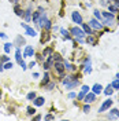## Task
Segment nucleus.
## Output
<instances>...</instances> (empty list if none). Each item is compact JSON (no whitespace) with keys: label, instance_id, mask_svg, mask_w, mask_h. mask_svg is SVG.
<instances>
[{"label":"nucleus","instance_id":"obj_43","mask_svg":"<svg viewBox=\"0 0 119 121\" xmlns=\"http://www.w3.org/2000/svg\"><path fill=\"white\" fill-rule=\"evenodd\" d=\"M34 65H36V62H34V60H32V62H30V63H29V68H33Z\"/></svg>","mask_w":119,"mask_h":121},{"label":"nucleus","instance_id":"obj_6","mask_svg":"<svg viewBox=\"0 0 119 121\" xmlns=\"http://www.w3.org/2000/svg\"><path fill=\"white\" fill-rule=\"evenodd\" d=\"M21 26H22L23 29L26 30V35H28V36H32V37H34V36H37V32H36L34 29H33L32 26H29L28 23H21Z\"/></svg>","mask_w":119,"mask_h":121},{"label":"nucleus","instance_id":"obj_50","mask_svg":"<svg viewBox=\"0 0 119 121\" xmlns=\"http://www.w3.org/2000/svg\"><path fill=\"white\" fill-rule=\"evenodd\" d=\"M107 1H112V0H107Z\"/></svg>","mask_w":119,"mask_h":121},{"label":"nucleus","instance_id":"obj_32","mask_svg":"<svg viewBox=\"0 0 119 121\" xmlns=\"http://www.w3.org/2000/svg\"><path fill=\"white\" fill-rule=\"evenodd\" d=\"M53 60L55 62H63V58L60 56L59 54H53Z\"/></svg>","mask_w":119,"mask_h":121},{"label":"nucleus","instance_id":"obj_3","mask_svg":"<svg viewBox=\"0 0 119 121\" xmlns=\"http://www.w3.org/2000/svg\"><path fill=\"white\" fill-rule=\"evenodd\" d=\"M40 28H43V29H45V30H49L52 28L51 21L48 19L47 13H45L44 10H41V14H40Z\"/></svg>","mask_w":119,"mask_h":121},{"label":"nucleus","instance_id":"obj_42","mask_svg":"<svg viewBox=\"0 0 119 121\" xmlns=\"http://www.w3.org/2000/svg\"><path fill=\"white\" fill-rule=\"evenodd\" d=\"M33 77H34V78H38V77H40V73H37V72L33 73Z\"/></svg>","mask_w":119,"mask_h":121},{"label":"nucleus","instance_id":"obj_5","mask_svg":"<svg viewBox=\"0 0 119 121\" xmlns=\"http://www.w3.org/2000/svg\"><path fill=\"white\" fill-rule=\"evenodd\" d=\"M89 26H90L93 30H101L104 25L100 22L99 19H96V18H92V19H90V22H89Z\"/></svg>","mask_w":119,"mask_h":121},{"label":"nucleus","instance_id":"obj_45","mask_svg":"<svg viewBox=\"0 0 119 121\" xmlns=\"http://www.w3.org/2000/svg\"><path fill=\"white\" fill-rule=\"evenodd\" d=\"M100 4H101V6H107V0H101Z\"/></svg>","mask_w":119,"mask_h":121},{"label":"nucleus","instance_id":"obj_33","mask_svg":"<svg viewBox=\"0 0 119 121\" xmlns=\"http://www.w3.org/2000/svg\"><path fill=\"white\" fill-rule=\"evenodd\" d=\"M53 88H55V83H47L45 84V90L47 91H51V90H53Z\"/></svg>","mask_w":119,"mask_h":121},{"label":"nucleus","instance_id":"obj_24","mask_svg":"<svg viewBox=\"0 0 119 121\" xmlns=\"http://www.w3.org/2000/svg\"><path fill=\"white\" fill-rule=\"evenodd\" d=\"M53 50L51 48V47H48V48H45L44 52H43V56H49V55H52Z\"/></svg>","mask_w":119,"mask_h":121},{"label":"nucleus","instance_id":"obj_31","mask_svg":"<svg viewBox=\"0 0 119 121\" xmlns=\"http://www.w3.org/2000/svg\"><path fill=\"white\" fill-rule=\"evenodd\" d=\"M48 81H49V74H48V73H45V74H44V78H43V81H41V85H45Z\"/></svg>","mask_w":119,"mask_h":121},{"label":"nucleus","instance_id":"obj_39","mask_svg":"<svg viewBox=\"0 0 119 121\" xmlns=\"http://www.w3.org/2000/svg\"><path fill=\"white\" fill-rule=\"evenodd\" d=\"M53 118H55V117H53L52 114H47L44 117V120H53Z\"/></svg>","mask_w":119,"mask_h":121},{"label":"nucleus","instance_id":"obj_18","mask_svg":"<svg viewBox=\"0 0 119 121\" xmlns=\"http://www.w3.org/2000/svg\"><path fill=\"white\" fill-rule=\"evenodd\" d=\"M60 33L63 35V39H64V40H70V39H71V33H70L68 30H66V29L62 28V29H60Z\"/></svg>","mask_w":119,"mask_h":121},{"label":"nucleus","instance_id":"obj_23","mask_svg":"<svg viewBox=\"0 0 119 121\" xmlns=\"http://www.w3.org/2000/svg\"><path fill=\"white\" fill-rule=\"evenodd\" d=\"M93 14H95V18H96V19H99L100 22L103 21V15H101V11H99V10H95V11H93Z\"/></svg>","mask_w":119,"mask_h":121},{"label":"nucleus","instance_id":"obj_40","mask_svg":"<svg viewBox=\"0 0 119 121\" xmlns=\"http://www.w3.org/2000/svg\"><path fill=\"white\" fill-rule=\"evenodd\" d=\"M75 96H77V94H75V92H70V94H68V98H70V99H74Z\"/></svg>","mask_w":119,"mask_h":121},{"label":"nucleus","instance_id":"obj_38","mask_svg":"<svg viewBox=\"0 0 119 121\" xmlns=\"http://www.w3.org/2000/svg\"><path fill=\"white\" fill-rule=\"evenodd\" d=\"M34 113H36V110H34L33 107H28V114H29V116H32V114H34Z\"/></svg>","mask_w":119,"mask_h":121},{"label":"nucleus","instance_id":"obj_48","mask_svg":"<svg viewBox=\"0 0 119 121\" xmlns=\"http://www.w3.org/2000/svg\"><path fill=\"white\" fill-rule=\"evenodd\" d=\"M11 3H18V0H10Z\"/></svg>","mask_w":119,"mask_h":121},{"label":"nucleus","instance_id":"obj_34","mask_svg":"<svg viewBox=\"0 0 119 121\" xmlns=\"http://www.w3.org/2000/svg\"><path fill=\"white\" fill-rule=\"evenodd\" d=\"M10 51H11V43H6L4 44V52L8 54Z\"/></svg>","mask_w":119,"mask_h":121},{"label":"nucleus","instance_id":"obj_1","mask_svg":"<svg viewBox=\"0 0 119 121\" xmlns=\"http://www.w3.org/2000/svg\"><path fill=\"white\" fill-rule=\"evenodd\" d=\"M63 84H64L66 90H73V88H75V87L79 85V80H78V77L68 76V77H64V78H63Z\"/></svg>","mask_w":119,"mask_h":121},{"label":"nucleus","instance_id":"obj_11","mask_svg":"<svg viewBox=\"0 0 119 121\" xmlns=\"http://www.w3.org/2000/svg\"><path fill=\"white\" fill-rule=\"evenodd\" d=\"M83 72H85L86 74H90V73H92V60H90L89 56H88L86 60H85V68H83Z\"/></svg>","mask_w":119,"mask_h":121},{"label":"nucleus","instance_id":"obj_51","mask_svg":"<svg viewBox=\"0 0 119 121\" xmlns=\"http://www.w3.org/2000/svg\"><path fill=\"white\" fill-rule=\"evenodd\" d=\"M0 96H1V92H0Z\"/></svg>","mask_w":119,"mask_h":121},{"label":"nucleus","instance_id":"obj_9","mask_svg":"<svg viewBox=\"0 0 119 121\" xmlns=\"http://www.w3.org/2000/svg\"><path fill=\"white\" fill-rule=\"evenodd\" d=\"M95 100H96V94H93V92H88L85 95V98H83L85 103H93Z\"/></svg>","mask_w":119,"mask_h":121},{"label":"nucleus","instance_id":"obj_22","mask_svg":"<svg viewBox=\"0 0 119 121\" xmlns=\"http://www.w3.org/2000/svg\"><path fill=\"white\" fill-rule=\"evenodd\" d=\"M14 11H15V14L18 15V17H22V15H23V11L21 10V7H19V4H18V3H15Z\"/></svg>","mask_w":119,"mask_h":121},{"label":"nucleus","instance_id":"obj_30","mask_svg":"<svg viewBox=\"0 0 119 121\" xmlns=\"http://www.w3.org/2000/svg\"><path fill=\"white\" fill-rule=\"evenodd\" d=\"M110 114H112L114 117L119 118V110H118V109H111V110H110Z\"/></svg>","mask_w":119,"mask_h":121},{"label":"nucleus","instance_id":"obj_26","mask_svg":"<svg viewBox=\"0 0 119 121\" xmlns=\"http://www.w3.org/2000/svg\"><path fill=\"white\" fill-rule=\"evenodd\" d=\"M108 11L112 13V14H115V13H118V7L114 6V4H108Z\"/></svg>","mask_w":119,"mask_h":121},{"label":"nucleus","instance_id":"obj_35","mask_svg":"<svg viewBox=\"0 0 119 121\" xmlns=\"http://www.w3.org/2000/svg\"><path fill=\"white\" fill-rule=\"evenodd\" d=\"M3 65H4V69H11L12 66H14V63H12V62H10V60L6 62V63H3Z\"/></svg>","mask_w":119,"mask_h":121},{"label":"nucleus","instance_id":"obj_17","mask_svg":"<svg viewBox=\"0 0 119 121\" xmlns=\"http://www.w3.org/2000/svg\"><path fill=\"white\" fill-rule=\"evenodd\" d=\"M103 92H104L105 95H107V96H111L112 95V92H114V88H112V85L111 84H108V85H107V87H105V88H103Z\"/></svg>","mask_w":119,"mask_h":121},{"label":"nucleus","instance_id":"obj_46","mask_svg":"<svg viewBox=\"0 0 119 121\" xmlns=\"http://www.w3.org/2000/svg\"><path fill=\"white\" fill-rule=\"evenodd\" d=\"M112 1H114V3H115V6L119 8V0H112Z\"/></svg>","mask_w":119,"mask_h":121},{"label":"nucleus","instance_id":"obj_14","mask_svg":"<svg viewBox=\"0 0 119 121\" xmlns=\"http://www.w3.org/2000/svg\"><path fill=\"white\" fill-rule=\"evenodd\" d=\"M92 92L96 94V95H100V94L103 92V85H101V84H95V85L92 87Z\"/></svg>","mask_w":119,"mask_h":121},{"label":"nucleus","instance_id":"obj_4","mask_svg":"<svg viewBox=\"0 0 119 121\" xmlns=\"http://www.w3.org/2000/svg\"><path fill=\"white\" fill-rule=\"evenodd\" d=\"M112 103H114V100H112L111 98H108L107 100H104V102H103V105L99 107V113H103V112L110 110V107L112 106Z\"/></svg>","mask_w":119,"mask_h":121},{"label":"nucleus","instance_id":"obj_2","mask_svg":"<svg viewBox=\"0 0 119 121\" xmlns=\"http://www.w3.org/2000/svg\"><path fill=\"white\" fill-rule=\"evenodd\" d=\"M70 33L75 37V41H78V43H85V32H83V29H79V28L74 26V28L70 29Z\"/></svg>","mask_w":119,"mask_h":121},{"label":"nucleus","instance_id":"obj_15","mask_svg":"<svg viewBox=\"0 0 119 121\" xmlns=\"http://www.w3.org/2000/svg\"><path fill=\"white\" fill-rule=\"evenodd\" d=\"M82 29H83V32H85V35H93V29L89 26V23H82Z\"/></svg>","mask_w":119,"mask_h":121},{"label":"nucleus","instance_id":"obj_12","mask_svg":"<svg viewBox=\"0 0 119 121\" xmlns=\"http://www.w3.org/2000/svg\"><path fill=\"white\" fill-rule=\"evenodd\" d=\"M52 63H53V54H52V55H49V56H47L45 63H43V68H44L45 70H48V69L52 66Z\"/></svg>","mask_w":119,"mask_h":121},{"label":"nucleus","instance_id":"obj_41","mask_svg":"<svg viewBox=\"0 0 119 121\" xmlns=\"http://www.w3.org/2000/svg\"><path fill=\"white\" fill-rule=\"evenodd\" d=\"M0 37H1V39H7V35H6V33H3V32H0Z\"/></svg>","mask_w":119,"mask_h":121},{"label":"nucleus","instance_id":"obj_10","mask_svg":"<svg viewBox=\"0 0 119 121\" xmlns=\"http://www.w3.org/2000/svg\"><path fill=\"white\" fill-rule=\"evenodd\" d=\"M89 87H88V85H82V88H81V92H79V94H78V96H77V98L79 99V100H83V98H85V95H86V94H88V92H89Z\"/></svg>","mask_w":119,"mask_h":121},{"label":"nucleus","instance_id":"obj_16","mask_svg":"<svg viewBox=\"0 0 119 121\" xmlns=\"http://www.w3.org/2000/svg\"><path fill=\"white\" fill-rule=\"evenodd\" d=\"M44 102H45V99L44 98H41V96H36V98L33 99V103H34V106H43L44 105Z\"/></svg>","mask_w":119,"mask_h":121},{"label":"nucleus","instance_id":"obj_13","mask_svg":"<svg viewBox=\"0 0 119 121\" xmlns=\"http://www.w3.org/2000/svg\"><path fill=\"white\" fill-rule=\"evenodd\" d=\"M33 55H34L33 47H32V45H26V48H25V51H23V56H25V58H29V56H33Z\"/></svg>","mask_w":119,"mask_h":121},{"label":"nucleus","instance_id":"obj_8","mask_svg":"<svg viewBox=\"0 0 119 121\" xmlns=\"http://www.w3.org/2000/svg\"><path fill=\"white\" fill-rule=\"evenodd\" d=\"M71 19H73V22L77 23V25H82V23H83V19H82L81 14H79V13H77V11L71 13Z\"/></svg>","mask_w":119,"mask_h":121},{"label":"nucleus","instance_id":"obj_37","mask_svg":"<svg viewBox=\"0 0 119 121\" xmlns=\"http://www.w3.org/2000/svg\"><path fill=\"white\" fill-rule=\"evenodd\" d=\"M8 56L7 55H1V56H0V62H3V63H6V62H8Z\"/></svg>","mask_w":119,"mask_h":121},{"label":"nucleus","instance_id":"obj_36","mask_svg":"<svg viewBox=\"0 0 119 121\" xmlns=\"http://www.w3.org/2000/svg\"><path fill=\"white\" fill-rule=\"evenodd\" d=\"M82 110H83V113H86V114L89 113V112H90V106H89V103H86V105L83 106V109H82Z\"/></svg>","mask_w":119,"mask_h":121},{"label":"nucleus","instance_id":"obj_27","mask_svg":"<svg viewBox=\"0 0 119 121\" xmlns=\"http://www.w3.org/2000/svg\"><path fill=\"white\" fill-rule=\"evenodd\" d=\"M36 96H37V94L33 91V92H29V94L26 95V99H28V100H33V99L36 98Z\"/></svg>","mask_w":119,"mask_h":121},{"label":"nucleus","instance_id":"obj_49","mask_svg":"<svg viewBox=\"0 0 119 121\" xmlns=\"http://www.w3.org/2000/svg\"><path fill=\"white\" fill-rule=\"evenodd\" d=\"M116 78H119V73H118V74H116Z\"/></svg>","mask_w":119,"mask_h":121},{"label":"nucleus","instance_id":"obj_29","mask_svg":"<svg viewBox=\"0 0 119 121\" xmlns=\"http://www.w3.org/2000/svg\"><path fill=\"white\" fill-rule=\"evenodd\" d=\"M111 85H112V88H114V90H119V78L114 80V81L111 83Z\"/></svg>","mask_w":119,"mask_h":121},{"label":"nucleus","instance_id":"obj_20","mask_svg":"<svg viewBox=\"0 0 119 121\" xmlns=\"http://www.w3.org/2000/svg\"><path fill=\"white\" fill-rule=\"evenodd\" d=\"M23 18H25V21H30V18H32V8L30 7L23 13Z\"/></svg>","mask_w":119,"mask_h":121},{"label":"nucleus","instance_id":"obj_44","mask_svg":"<svg viewBox=\"0 0 119 121\" xmlns=\"http://www.w3.org/2000/svg\"><path fill=\"white\" fill-rule=\"evenodd\" d=\"M4 70V65H3V62H0V72H3Z\"/></svg>","mask_w":119,"mask_h":121},{"label":"nucleus","instance_id":"obj_21","mask_svg":"<svg viewBox=\"0 0 119 121\" xmlns=\"http://www.w3.org/2000/svg\"><path fill=\"white\" fill-rule=\"evenodd\" d=\"M15 59L18 62V65H19V62L22 60V55H21V50H19V47H16V51H15Z\"/></svg>","mask_w":119,"mask_h":121},{"label":"nucleus","instance_id":"obj_47","mask_svg":"<svg viewBox=\"0 0 119 121\" xmlns=\"http://www.w3.org/2000/svg\"><path fill=\"white\" fill-rule=\"evenodd\" d=\"M34 120H41V116H36V117H34Z\"/></svg>","mask_w":119,"mask_h":121},{"label":"nucleus","instance_id":"obj_19","mask_svg":"<svg viewBox=\"0 0 119 121\" xmlns=\"http://www.w3.org/2000/svg\"><path fill=\"white\" fill-rule=\"evenodd\" d=\"M25 43H26V41H25V39H23L22 36H16V39H15V45H16V47L25 44Z\"/></svg>","mask_w":119,"mask_h":121},{"label":"nucleus","instance_id":"obj_7","mask_svg":"<svg viewBox=\"0 0 119 121\" xmlns=\"http://www.w3.org/2000/svg\"><path fill=\"white\" fill-rule=\"evenodd\" d=\"M53 68H55V70L58 72V74L59 76H63L64 70H66V68H64V62H55Z\"/></svg>","mask_w":119,"mask_h":121},{"label":"nucleus","instance_id":"obj_25","mask_svg":"<svg viewBox=\"0 0 119 121\" xmlns=\"http://www.w3.org/2000/svg\"><path fill=\"white\" fill-rule=\"evenodd\" d=\"M85 41H86V43H89V44H96V40H95V39H93V35H89V36H88V39H85Z\"/></svg>","mask_w":119,"mask_h":121},{"label":"nucleus","instance_id":"obj_28","mask_svg":"<svg viewBox=\"0 0 119 121\" xmlns=\"http://www.w3.org/2000/svg\"><path fill=\"white\" fill-rule=\"evenodd\" d=\"M64 68H66L67 70H71V72L75 70V66L74 65H71V63H68V62H64Z\"/></svg>","mask_w":119,"mask_h":121}]
</instances>
